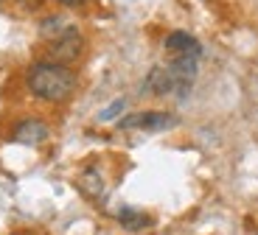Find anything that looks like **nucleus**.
Segmentation results:
<instances>
[{
    "label": "nucleus",
    "instance_id": "f257e3e1",
    "mask_svg": "<svg viewBox=\"0 0 258 235\" xmlns=\"http://www.w3.org/2000/svg\"><path fill=\"white\" fill-rule=\"evenodd\" d=\"M26 87L39 101L64 104L76 93V73L64 64H53L42 59V62H34L26 70Z\"/></svg>",
    "mask_w": 258,
    "mask_h": 235
},
{
    "label": "nucleus",
    "instance_id": "f03ea898",
    "mask_svg": "<svg viewBox=\"0 0 258 235\" xmlns=\"http://www.w3.org/2000/svg\"><path fill=\"white\" fill-rule=\"evenodd\" d=\"M82 51H84V37L79 34V28L68 26L64 31H59L56 37L48 39V45H45L48 59L45 62L64 64V67H68V64H73L79 56H82Z\"/></svg>",
    "mask_w": 258,
    "mask_h": 235
},
{
    "label": "nucleus",
    "instance_id": "7ed1b4c3",
    "mask_svg": "<svg viewBox=\"0 0 258 235\" xmlns=\"http://www.w3.org/2000/svg\"><path fill=\"white\" fill-rule=\"evenodd\" d=\"M177 123V118L171 112H160V109H146V112L126 115L118 121V129H146V132H163L171 129Z\"/></svg>",
    "mask_w": 258,
    "mask_h": 235
},
{
    "label": "nucleus",
    "instance_id": "20e7f679",
    "mask_svg": "<svg viewBox=\"0 0 258 235\" xmlns=\"http://www.w3.org/2000/svg\"><path fill=\"white\" fill-rule=\"evenodd\" d=\"M48 134H51V129H48L45 121H39V118H23L12 129V140L20 143V146H39V143L48 140Z\"/></svg>",
    "mask_w": 258,
    "mask_h": 235
},
{
    "label": "nucleus",
    "instance_id": "39448f33",
    "mask_svg": "<svg viewBox=\"0 0 258 235\" xmlns=\"http://www.w3.org/2000/svg\"><path fill=\"white\" fill-rule=\"evenodd\" d=\"M197 62H200V59L174 56V62L168 64L171 76H174V93L177 96H185L188 90L194 87V79H197Z\"/></svg>",
    "mask_w": 258,
    "mask_h": 235
},
{
    "label": "nucleus",
    "instance_id": "423d86ee",
    "mask_svg": "<svg viewBox=\"0 0 258 235\" xmlns=\"http://www.w3.org/2000/svg\"><path fill=\"white\" fill-rule=\"evenodd\" d=\"M163 45H166V51L174 53V56H191V59H200L202 56L200 39L194 37V34H188V31H171Z\"/></svg>",
    "mask_w": 258,
    "mask_h": 235
},
{
    "label": "nucleus",
    "instance_id": "0eeeda50",
    "mask_svg": "<svg viewBox=\"0 0 258 235\" xmlns=\"http://www.w3.org/2000/svg\"><path fill=\"white\" fill-rule=\"evenodd\" d=\"M143 90L152 93V96H168V93H174V76H171V70L166 64H155V67L149 70L146 82H143Z\"/></svg>",
    "mask_w": 258,
    "mask_h": 235
},
{
    "label": "nucleus",
    "instance_id": "6e6552de",
    "mask_svg": "<svg viewBox=\"0 0 258 235\" xmlns=\"http://www.w3.org/2000/svg\"><path fill=\"white\" fill-rule=\"evenodd\" d=\"M79 191L90 199L104 196V177L98 174V168H84L82 177H79Z\"/></svg>",
    "mask_w": 258,
    "mask_h": 235
},
{
    "label": "nucleus",
    "instance_id": "1a4fd4ad",
    "mask_svg": "<svg viewBox=\"0 0 258 235\" xmlns=\"http://www.w3.org/2000/svg\"><path fill=\"white\" fill-rule=\"evenodd\" d=\"M118 224H121L123 229H129V232H138V229H146L149 224H152V218L143 213V210H135V207H121L115 213Z\"/></svg>",
    "mask_w": 258,
    "mask_h": 235
},
{
    "label": "nucleus",
    "instance_id": "9d476101",
    "mask_svg": "<svg viewBox=\"0 0 258 235\" xmlns=\"http://www.w3.org/2000/svg\"><path fill=\"white\" fill-rule=\"evenodd\" d=\"M123 107H126V101H123V98H121V101H115V104H112V107H107V109H104V112L98 115V118H101V121H110V118H115V115L121 112Z\"/></svg>",
    "mask_w": 258,
    "mask_h": 235
},
{
    "label": "nucleus",
    "instance_id": "9b49d317",
    "mask_svg": "<svg viewBox=\"0 0 258 235\" xmlns=\"http://www.w3.org/2000/svg\"><path fill=\"white\" fill-rule=\"evenodd\" d=\"M59 6H64V9H76V6H84V0H56Z\"/></svg>",
    "mask_w": 258,
    "mask_h": 235
},
{
    "label": "nucleus",
    "instance_id": "f8f14e48",
    "mask_svg": "<svg viewBox=\"0 0 258 235\" xmlns=\"http://www.w3.org/2000/svg\"><path fill=\"white\" fill-rule=\"evenodd\" d=\"M12 235H20V232H12Z\"/></svg>",
    "mask_w": 258,
    "mask_h": 235
}]
</instances>
